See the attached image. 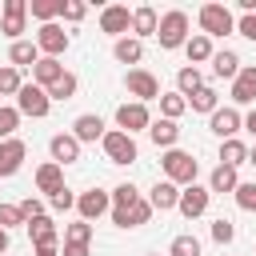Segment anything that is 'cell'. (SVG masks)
<instances>
[{
    "instance_id": "28",
    "label": "cell",
    "mask_w": 256,
    "mask_h": 256,
    "mask_svg": "<svg viewBox=\"0 0 256 256\" xmlns=\"http://www.w3.org/2000/svg\"><path fill=\"white\" fill-rule=\"evenodd\" d=\"M184 52H188V64H192V68H200L204 60H212V52H216V48H212V40H208V36L192 32V36H188V44H184Z\"/></svg>"
},
{
    "instance_id": "19",
    "label": "cell",
    "mask_w": 256,
    "mask_h": 256,
    "mask_svg": "<svg viewBox=\"0 0 256 256\" xmlns=\"http://www.w3.org/2000/svg\"><path fill=\"white\" fill-rule=\"evenodd\" d=\"M144 200L152 204V212H172V208H176V200H180V188H176L172 180H156V184H152V192H148Z\"/></svg>"
},
{
    "instance_id": "41",
    "label": "cell",
    "mask_w": 256,
    "mask_h": 256,
    "mask_svg": "<svg viewBox=\"0 0 256 256\" xmlns=\"http://www.w3.org/2000/svg\"><path fill=\"white\" fill-rule=\"evenodd\" d=\"M232 196H236V204H240L244 212H256V180H240Z\"/></svg>"
},
{
    "instance_id": "5",
    "label": "cell",
    "mask_w": 256,
    "mask_h": 256,
    "mask_svg": "<svg viewBox=\"0 0 256 256\" xmlns=\"http://www.w3.org/2000/svg\"><path fill=\"white\" fill-rule=\"evenodd\" d=\"M124 88L136 104H148V100H160V80L148 72V68H128L124 76Z\"/></svg>"
},
{
    "instance_id": "9",
    "label": "cell",
    "mask_w": 256,
    "mask_h": 256,
    "mask_svg": "<svg viewBox=\"0 0 256 256\" xmlns=\"http://www.w3.org/2000/svg\"><path fill=\"white\" fill-rule=\"evenodd\" d=\"M100 32L104 36H128L132 32V8L128 4H104L100 8Z\"/></svg>"
},
{
    "instance_id": "51",
    "label": "cell",
    "mask_w": 256,
    "mask_h": 256,
    "mask_svg": "<svg viewBox=\"0 0 256 256\" xmlns=\"http://www.w3.org/2000/svg\"><path fill=\"white\" fill-rule=\"evenodd\" d=\"M4 252H8V232L0 228V256H4Z\"/></svg>"
},
{
    "instance_id": "16",
    "label": "cell",
    "mask_w": 256,
    "mask_h": 256,
    "mask_svg": "<svg viewBox=\"0 0 256 256\" xmlns=\"http://www.w3.org/2000/svg\"><path fill=\"white\" fill-rule=\"evenodd\" d=\"M24 156H28V144H24L20 136L0 140V180H4V176H12V172H20Z\"/></svg>"
},
{
    "instance_id": "18",
    "label": "cell",
    "mask_w": 256,
    "mask_h": 256,
    "mask_svg": "<svg viewBox=\"0 0 256 256\" xmlns=\"http://www.w3.org/2000/svg\"><path fill=\"white\" fill-rule=\"evenodd\" d=\"M24 228H28V236H32V248H56V240H60V228H56L52 216H36V220L24 224Z\"/></svg>"
},
{
    "instance_id": "26",
    "label": "cell",
    "mask_w": 256,
    "mask_h": 256,
    "mask_svg": "<svg viewBox=\"0 0 256 256\" xmlns=\"http://www.w3.org/2000/svg\"><path fill=\"white\" fill-rule=\"evenodd\" d=\"M236 184H240V172H236V168H228V164H216V168H212V176H208V192H212V196L236 192Z\"/></svg>"
},
{
    "instance_id": "48",
    "label": "cell",
    "mask_w": 256,
    "mask_h": 256,
    "mask_svg": "<svg viewBox=\"0 0 256 256\" xmlns=\"http://www.w3.org/2000/svg\"><path fill=\"white\" fill-rule=\"evenodd\" d=\"M60 256H88V244H64Z\"/></svg>"
},
{
    "instance_id": "1",
    "label": "cell",
    "mask_w": 256,
    "mask_h": 256,
    "mask_svg": "<svg viewBox=\"0 0 256 256\" xmlns=\"http://www.w3.org/2000/svg\"><path fill=\"white\" fill-rule=\"evenodd\" d=\"M188 36H192L188 12H184V8H168V12L160 16V24H156V40H160V48H164V52H176V48L188 44Z\"/></svg>"
},
{
    "instance_id": "21",
    "label": "cell",
    "mask_w": 256,
    "mask_h": 256,
    "mask_svg": "<svg viewBox=\"0 0 256 256\" xmlns=\"http://www.w3.org/2000/svg\"><path fill=\"white\" fill-rule=\"evenodd\" d=\"M148 140H152L156 148H164V152H168V148H176V140H180V124L160 116V120H152V124H148Z\"/></svg>"
},
{
    "instance_id": "15",
    "label": "cell",
    "mask_w": 256,
    "mask_h": 256,
    "mask_svg": "<svg viewBox=\"0 0 256 256\" xmlns=\"http://www.w3.org/2000/svg\"><path fill=\"white\" fill-rule=\"evenodd\" d=\"M240 104H256V64H244L232 80V108Z\"/></svg>"
},
{
    "instance_id": "7",
    "label": "cell",
    "mask_w": 256,
    "mask_h": 256,
    "mask_svg": "<svg viewBox=\"0 0 256 256\" xmlns=\"http://www.w3.org/2000/svg\"><path fill=\"white\" fill-rule=\"evenodd\" d=\"M208 204H212V192H208V184H188V188H180L176 212H180L184 220H196V216H204V212H208Z\"/></svg>"
},
{
    "instance_id": "30",
    "label": "cell",
    "mask_w": 256,
    "mask_h": 256,
    "mask_svg": "<svg viewBox=\"0 0 256 256\" xmlns=\"http://www.w3.org/2000/svg\"><path fill=\"white\" fill-rule=\"evenodd\" d=\"M220 164H228V168H240V164H248V144H244L240 136H232V140H220Z\"/></svg>"
},
{
    "instance_id": "10",
    "label": "cell",
    "mask_w": 256,
    "mask_h": 256,
    "mask_svg": "<svg viewBox=\"0 0 256 256\" xmlns=\"http://www.w3.org/2000/svg\"><path fill=\"white\" fill-rule=\"evenodd\" d=\"M148 124H152V112H148V104H136V100H128V104H120V108H116V128H120V132L136 136V132H148Z\"/></svg>"
},
{
    "instance_id": "53",
    "label": "cell",
    "mask_w": 256,
    "mask_h": 256,
    "mask_svg": "<svg viewBox=\"0 0 256 256\" xmlns=\"http://www.w3.org/2000/svg\"><path fill=\"white\" fill-rule=\"evenodd\" d=\"M0 12H4V0H0Z\"/></svg>"
},
{
    "instance_id": "34",
    "label": "cell",
    "mask_w": 256,
    "mask_h": 256,
    "mask_svg": "<svg viewBox=\"0 0 256 256\" xmlns=\"http://www.w3.org/2000/svg\"><path fill=\"white\" fill-rule=\"evenodd\" d=\"M184 112H188V100L180 92H160V116L164 120H180Z\"/></svg>"
},
{
    "instance_id": "13",
    "label": "cell",
    "mask_w": 256,
    "mask_h": 256,
    "mask_svg": "<svg viewBox=\"0 0 256 256\" xmlns=\"http://www.w3.org/2000/svg\"><path fill=\"white\" fill-rule=\"evenodd\" d=\"M208 128H212L220 140H232V136L244 128V116H240V108H232V104H228V108H216V112L208 116Z\"/></svg>"
},
{
    "instance_id": "14",
    "label": "cell",
    "mask_w": 256,
    "mask_h": 256,
    "mask_svg": "<svg viewBox=\"0 0 256 256\" xmlns=\"http://www.w3.org/2000/svg\"><path fill=\"white\" fill-rule=\"evenodd\" d=\"M48 152H52V164H76L80 160V140L72 136V132H56L52 140H48Z\"/></svg>"
},
{
    "instance_id": "40",
    "label": "cell",
    "mask_w": 256,
    "mask_h": 256,
    "mask_svg": "<svg viewBox=\"0 0 256 256\" xmlns=\"http://www.w3.org/2000/svg\"><path fill=\"white\" fill-rule=\"evenodd\" d=\"M16 128H20V112H16V104H0V140H12Z\"/></svg>"
},
{
    "instance_id": "6",
    "label": "cell",
    "mask_w": 256,
    "mask_h": 256,
    "mask_svg": "<svg viewBox=\"0 0 256 256\" xmlns=\"http://www.w3.org/2000/svg\"><path fill=\"white\" fill-rule=\"evenodd\" d=\"M16 112H20V116H32V120H44V116L52 112V100H48V92H44L40 84H24V88L16 92Z\"/></svg>"
},
{
    "instance_id": "45",
    "label": "cell",
    "mask_w": 256,
    "mask_h": 256,
    "mask_svg": "<svg viewBox=\"0 0 256 256\" xmlns=\"http://www.w3.org/2000/svg\"><path fill=\"white\" fill-rule=\"evenodd\" d=\"M212 240H216V244H232V240H236L232 220H224V216H220V220H212Z\"/></svg>"
},
{
    "instance_id": "35",
    "label": "cell",
    "mask_w": 256,
    "mask_h": 256,
    "mask_svg": "<svg viewBox=\"0 0 256 256\" xmlns=\"http://www.w3.org/2000/svg\"><path fill=\"white\" fill-rule=\"evenodd\" d=\"M28 16L40 20V24H56V16H60V0H32V4H28Z\"/></svg>"
},
{
    "instance_id": "8",
    "label": "cell",
    "mask_w": 256,
    "mask_h": 256,
    "mask_svg": "<svg viewBox=\"0 0 256 256\" xmlns=\"http://www.w3.org/2000/svg\"><path fill=\"white\" fill-rule=\"evenodd\" d=\"M0 32L16 44L20 32H28V0H4V12H0Z\"/></svg>"
},
{
    "instance_id": "50",
    "label": "cell",
    "mask_w": 256,
    "mask_h": 256,
    "mask_svg": "<svg viewBox=\"0 0 256 256\" xmlns=\"http://www.w3.org/2000/svg\"><path fill=\"white\" fill-rule=\"evenodd\" d=\"M36 256H60V248H36Z\"/></svg>"
},
{
    "instance_id": "43",
    "label": "cell",
    "mask_w": 256,
    "mask_h": 256,
    "mask_svg": "<svg viewBox=\"0 0 256 256\" xmlns=\"http://www.w3.org/2000/svg\"><path fill=\"white\" fill-rule=\"evenodd\" d=\"M48 208H52V212H68V208H76V192H72V188L52 192V196H48Z\"/></svg>"
},
{
    "instance_id": "46",
    "label": "cell",
    "mask_w": 256,
    "mask_h": 256,
    "mask_svg": "<svg viewBox=\"0 0 256 256\" xmlns=\"http://www.w3.org/2000/svg\"><path fill=\"white\" fill-rule=\"evenodd\" d=\"M12 224H24V216H20V208H16V204H0V228L8 232Z\"/></svg>"
},
{
    "instance_id": "52",
    "label": "cell",
    "mask_w": 256,
    "mask_h": 256,
    "mask_svg": "<svg viewBox=\"0 0 256 256\" xmlns=\"http://www.w3.org/2000/svg\"><path fill=\"white\" fill-rule=\"evenodd\" d=\"M248 164H252V168H256V144H252V148H248Z\"/></svg>"
},
{
    "instance_id": "12",
    "label": "cell",
    "mask_w": 256,
    "mask_h": 256,
    "mask_svg": "<svg viewBox=\"0 0 256 256\" xmlns=\"http://www.w3.org/2000/svg\"><path fill=\"white\" fill-rule=\"evenodd\" d=\"M76 212H80V220H100L104 212H112V196L104 192V188H88V192H80L76 196Z\"/></svg>"
},
{
    "instance_id": "39",
    "label": "cell",
    "mask_w": 256,
    "mask_h": 256,
    "mask_svg": "<svg viewBox=\"0 0 256 256\" xmlns=\"http://www.w3.org/2000/svg\"><path fill=\"white\" fill-rule=\"evenodd\" d=\"M20 88H24V76H20V68L4 64V68H0V96H16Z\"/></svg>"
},
{
    "instance_id": "4",
    "label": "cell",
    "mask_w": 256,
    "mask_h": 256,
    "mask_svg": "<svg viewBox=\"0 0 256 256\" xmlns=\"http://www.w3.org/2000/svg\"><path fill=\"white\" fill-rule=\"evenodd\" d=\"M100 148H104V156H108L112 164H132V160L140 156L136 140H132L128 132H120V128H108V132H104V140H100Z\"/></svg>"
},
{
    "instance_id": "44",
    "label": "cell",
    "mask_w": 256,
    "mask_h": 256,
    "mask_svg": "<svg viewBox=\"0 0 256 256\" xmlns=\"http://www.w3.org/2000/svg\"><path fill=\"white\" fill-rule=\"evenodd\" d=\"M16 208H20V216H24V224H32L36 216H44V200H36V196H24V200H20Z\"/></svg>"
},
{
    "instance_id": "22",
    "label": "cell",
    "mask_w": 256,
    "mask_h": 256,
    "mask_svg": "<svg viewBox=\"0 0 256 256\" xmlns=\"http://www.w3.org/2000/svg\"><path fill=\"white\" fill-rule=\"evenodd\" d=\"M152 220V204L140 196L132 208H124V212H112V224L116 228H140V224H148Z\"/></svg>"
},
{
    "instance_id": "3",
    "label": "cell",
    "mask_w": 256,
    "mask_h": 256,
    "mask_svg": "<svg viewBox=\"0 0 256 256\" xmlns=\"http://www.w3.org/2000/svg\"><path fill=\"white\" fill-rule=\"evenodd\" d=\"M196 20H200V36H208V40L236 32V16H232V8H228V4H200Z\"/></svg>"
},
{
    "instance_id": "2",
    "label": "cell",
    "mask_w": 256,
    "mask_h": 256,
    "mask_svg": "<svg viewBox=\"0 0 256 256\" xmlns=\"http://www.w3.org/2000/svg\"><path fill=\"white\" fill-rule=\"evenodd\" d=\"M160 168H164V180H172L176 188H188V184H196L200 160H196L192 152H184V148H168V152L160 156Z\"/></svg>"
},
{
    "instance_id": "23",
    "label": "cell",
    "mask_w": 256,
    "mask_h": 256,
    "mask_svg": "<svg viewBox=\"0 0 256 256\" xmlns=\"http://www.w3.org/2000/svg\"><path fill=\"white\" fill-rule=\"evenodd\" d=\"M156 24H160V16H156V8H152V4H140V8H132V36H136V40H148V36H156Z\"/></svg>"
},
{
    "instance_id": "29",
    "label": "cell",
    "mask_w": 256,
    "mask_h": 256,
    "mask_svg": "<svg viewBox=\"0 0 256 256\" xmlns=\"http://www.w3.org/2000/svg\"><path fill=\"white\" fill-rule=\"evenodd\" d=\"M8 60H12V68H32V64L40 60L36 40H16V44L8 48Z\"/></svg>"
},
{
    "instance_id": "36",
    "label": "cell",
    "mask_w": 256,
    "mask_h": 256,
    "mask_svg": "<svg viewBox=\"0 0 256 256\" xmlns=\"http://www.w3.org/2000/svg\"><path fill=\"white\" fill-rule=\"evenodd\" d=\"M204 252V244L192 236V232H180L172 244H168V256H200Z\"/></svg>"
},
{
    "instance_id": "42",
    "label": "cell",
    "mask_w": 256,
    "mask_h": 256,
    "mask_svg": "<svg viewBox=\"0 0 256 256\" xmlns=\"http://www.w3.org/2000/svg\"><path fill=\"white\" fill-rule=\"evenodd\" d=\"M60 16H64L68 24H80V20L88 16V4H84V0H60Z\"/></svg>"
},
{
    "instance_id": "24",
    "label": "cell",
    "mask_w": 256,
    "mask_h": 256,
    "mask_svg": "<svg viewBox=\"0 0 256 256\" xmlns=\"http://www.w3.org/2000/svg\"><path fill=\"white\" fill-rule=\"evenodd\" d=\"M60 76H64V64L52 60V56H40V60L32 64V84H40V88H52Z\"/></svg>"
},
{
    "instance_id": "31",
    "label": "cell",
    "mask_w": 256,
    "mask_h": 256,
    "mask_svg": "<svg viewBox=\"0 0 256 256\" xmlns=\"http://www.w3.org/2000/svg\"><path fill=\"white\" fill-rule=\"evenodd\" d=\"M200 88H204V72H200V68H192V64H184V68L176 72V92L188 100V96H192V92H200Z\"/></svg>"
},
{
    "instance_id": "54",
    "label": "cell",
    "mask_w": 256,
    "mask_h": 256,
    "mask_svg": "<svg viewBox=\"0 0 256 256\" xmlns=\"http://www.w3.org/2000/svg\"><path fill=\"white\" fill-rule=\"evenodd\" d=\"M148 256H160V252H148Z\"/></svg>"
},
{
    "instance_id": "25",
    "label": "cell",
    "mask_w": 256,
    "mask_h": 256,
    "mask_svg": "<svg viewBox=\"0 0 256 256\" xmlns=\"http://www.w3.org/2000/svg\"><path fill=\"white\" fill-rule=\"evenodd\" d=\"M36 188H40L44 196L60 192V188H64V168H60V164H52V160H44V164L36 168Z\"/></svg>"
},
{
    "instance_id": "20",
    "label": "cell",
    "mask_w": 256,
    "mask_h": 256,
    "mask_svg": "<svg viewBox=\"0 0 256 256\" xmlns=\"http://www.w3.org/2000/svg\"><path fill=\"white\" fill-rule=\"evenodd\" d=\"M208 64H212V76H216V80H236V72L244 68V64H240V56H236L232 48H216Z\"/></svg>"
},
{
    "instance_id": "38",
    "label": "cell",
    "mask_w": 256,
    "mask_h": 256,
    "mask_svg": "<svg viewBox=\"0 0 256 256\" xmlns=\"http://www.w3.org/2000/svg\"><path fill=\"white\" fill-rule=\"evenodd\" d=\"M64 244H92V224H88V220L64 224Z\"/></svg>"
},
{
    "instance_id": "32",
    "label": "cell",
    "mask_w": 256,
    "mask_h": 256,
    "mask_svg": "<svg viewBox=\"0 0 256 256\" xmlns=\"http://www.w3.org/2000/svg\"><path fill=\"white\" fill-rule=\"evenodd\" d=\"M188 108H192V112H208V116H212V112L220 108V96H216V88H212V84H204L200 92H192V96H188Z\"/></svg>"
},
{
    "instance_id": "47",
    "label": "cell",
    "mask_w": 256,
    "mask_h": 256,
    "mask_svg": "<svg viewBox=\"0 0 256 256\" xmlns=\"http://www.w3.org/2000/svg\"><path fill=\"white\" fill-rule=\"evenodd\" d=\"M236 32L256 44V12H252V16H240V20H236Z\"/></svg>"
},
{
    "instance_id": "17",
    "label": "cell",
    "mask_w": 256,
    "mask_h": 256,
    "mask_svg": "<svg viewBox=\"0 0 256 256\" xmlns=\"http://www.w3.org/2000/svg\"><path fill=\"white\" fill-rule=\"evenodd\" d=\"M104 120L96 116V112H84V116H76L72 120V136L80 140V144H96V140H104Z\"/></svg>"
},
{
    "instance_id": "27",
    "label": "cell",
    "mask_w": 256,
    "mask_h": 256,
    "mask_svg": "<svg viewBox=\"0 0 256 256\" xmlns=\"http://www.w3.org/2000/svg\"><path fill=\"white\" fill-rule=\"evenodd\" d=\"M112 56H116L120 64H140V60H144V40H136V36H120V40L112 44Z\"/></svg>"
},
{
    "instance_id": "49",
    "label": "cell",
    "mask_w": 256,
    "mask_h": 256,
    "mask_svg": "<svg viewBox=\"0 0 256 256\" xmlns=\"http://www.w3.org/2000/svg\"><path fill=\"white\" fill-rule=\"evenodd\" d=\"M244 128H248V132H252V136H256V108H252V112H248V116H244Z\"/></svg>"
},
{
    "instance_id": "37",
    "label": "cell",
    "mask_w": 256,
    "mask_h": 256,
    "mask_svg": "<svg viewBox=\"0 0 256 256\" xmlns=\"http://www.w3.org/2000/svg\"><path fill=\"white\" fill-rule=\"evenodd\" d=\"M112 212H124V208H132L136 200H140V192H136V184H116L112 192Z\"/></svg>"
},
{
    "instance_id": "11",
    "label": "cell",
    "mask_w": 256,
    "mask_h": 256,
    "mask_svg": "<svg viewBox=\"0 0 256 256\" xmlns=\"http://www.w3.org/2000/svg\"><path fill=\"white\" fill-rule=\"evenodd\" d=\"M36 48H40V56L60 60V56L68 52V32H64L60 24H40V28H36Z\"/></svg>"
},
{
    "instance_id": "33",
    "label": "cell",
    "mask_w": 256,
    "mask_h": 256,
    "mask_svg": "<svg viewBox=\"0 0 256 256\" xmlns=\"http://www.w3.org/2000/svg\"><path fill=\"white\" fill-rule=\"evenodd\" d=\"M76 88H80V80H76V76L64 68V76H60L52 88H44V92H48V100L56 104V100H72V96H76Z\"/></svg>"
}]
</instances>
